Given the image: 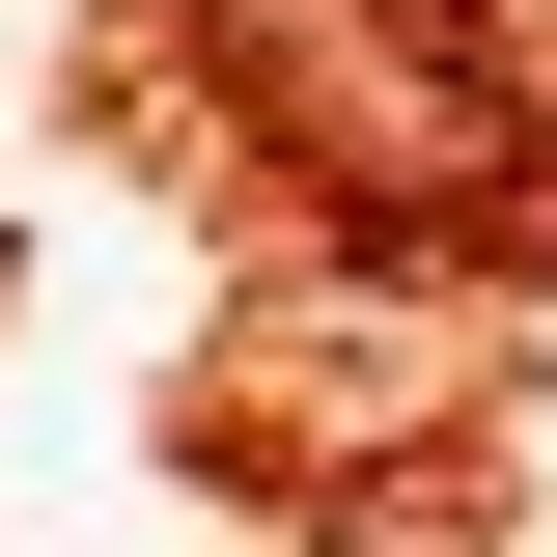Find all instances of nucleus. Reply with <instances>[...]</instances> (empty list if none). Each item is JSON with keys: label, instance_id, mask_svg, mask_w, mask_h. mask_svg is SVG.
I'll return each mask as SVG.
<instances>
[{"label": "nucleus", "instance_id": "nucleus-1", "mask_svg": "<svg viewBox=\"0 0 557 557\" xmlns=\"http://www.w3.org/2000/svg\"><path fill=\"white\" fill-rule=\"evenodd\" d=\"M251 112L307 139L362 223L502 196V84H474V28H446V0H251Z\"/></svg>", "mask_w": 557, "mask_h": 557}]
</instances>
